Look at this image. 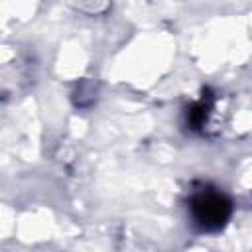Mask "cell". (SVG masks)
<instances>
[{"label":"cell","mask_w":252,"mask_h":252,"mask_svg":"<svg viewBox=\"0 0 252 252\" xmlns=\"http://www.w3.org/2000/svg\"><path fill=\"white\" fill-rule=\"evenodd\" d=\"M230 201L217 191H201L191 199V215L205 230H219L230 217Z\"/></svg>","instance_id":"obj_1"}]
</instances>
